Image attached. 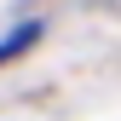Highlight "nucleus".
Listing matches in <instances>:
<instances>
[{
  "label": "nucleus",
  "mask_w": 121,
  "mask_h": 121,
  "mask_svg": "<svg viewBox=\"0 0 121 121\" xmlns=\"http://www.w3.org/2000/svg\"><path fill=\"white\" fill-rule=\"evenodd\" d=\"M35 35H40V23H23V29H12V35H6V46H0V58H17L23 46H35Z\"/></svg>",
  "instance_id": "f257e3e1"
}]
</instances>
